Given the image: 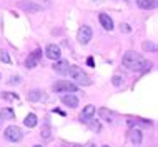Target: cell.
<instances>
[{"label":"cell","instance_id":"cell-10","mask_svg":"<svg viewBox=\"0 0 158 147\" xmlns=\"http://www.w3.org/2000/svg\"><path fill=\"white\" fill-rule=\"evenodd\" d=\"M95 112H97V109H95V105H92V104H88V105H85L83 107V112H82V122H90V119L95 115Z\"/></svg>","mask_w":158,"mask_h":147},{"label":"cell","instance_id":"cell-1","mask_svg":"<svg viewBox=\"0 0 158 147\" xmlns=\"http://www.w3.org/2000/svg\"><path fill=\"white\" fill-rule=\"evenodd\" d=\"M123 65H125L128 70H147V69L152 67V64L148 62V60H145L140 54H136V52H127L125 55H123L122 59Z\"/></svg>","mask_w":158,"mask_h":147},{"label":"cell","instance_id":"cell-22","mask_svg":"<svg viewBox=\"0 0 158 147\" xmlns=\"http://www.w3.org/2000/svg\"><path fill=\"white\" fill-rule=\"evenodd\" d=\"M88 124H90V122H88ZM90 125H92V129H93V131H97V132H98V131H102V125H100V122H92Z\"/></svg>","mask_w":158,"mask_h":147},{"label":"cell","instance_id":"cell-27","mask_svg":"<svg viewBox=\"0 0 158 147\" xmlns=\"http://www.w3.org/2000/svg\"><path fill=\"white\" fill-rule=\"evenodd\" d=\"M87 64H88L90 67H93V65H95V62H93V59H92V57H88V59H87Z\"/></svg>","mask_w":158,"mask_h":147},{"label":"cell","instance_id":"cell-5","mask_svg":"<svg viewBox=\"0 0 158 147\" xmlns=\"http://www.w3.org/2000/svg\"><path fill=\"white\" fill-rule=\"evenodd\" d=\"M92 35H93L92 29L88 27V25H82V27L78 29V33H77V40L82 45H87L88 42L92 40Z\"/></svg>","mask_w":158,"mask_h":147},{"label":"cell","instance_id":"cell-23","mask_svg":"<svg viewBox=\"0 0 158 147\" xmlns=\"http://www.w3.org/2000/svg\"><path fill=\"white\" fill-rule=\"evenodd\" d=\"M143 49H145V50H155V45H153V44H148V42H145V44H143Z\"/></svg>","mask_w":158,"mask_h":147},{"label":"cell","instance_id":"cell-19","mask_svg":"<svg viewBox=\"0 0 158 147\" xmlns=\"http://www.w3.org/2000/svg\"><path fill=\"white\" fill-rule=\"evenodd\" d=\"M100 115H102V117H105L108 122L112 120V112H108L106 109H100Z\"/></svg>","mask_w":158,"mask_h":147},{"label":"cell","instance_id":"cell-7","mask_svg":"<svg viewBox=\"0 0 158 147\" xmlns=\"http://www.w3.org/2000/svg\"><path fill=\"white\" fill-rule=\"evenodd\" d=\"M19 7L22 8V10L28 12V14H33V12H40V10H42V5H38V3H35V2H28V0L20 2Z\"/></svg>","mask_w":158,"mask_h":147},{"label":"cell","instance_id":"cell-28","mask_svg":"<svg viewBox=\"0 0 158 147\" xmlns=\"http://www.w3.org/2000/svg\"><path fill=\"white\" fill-rule=\"evenodd\" d=\"M3 122H5V119H3V115H2V114H0V129H2V127H3Z\"/></svg>","mask_w":158,"mask_h":147},{"label":"cell","instance_id":"cell-14","mask_svg":"<svg viewBox=\"0 0 158 147\" xmlns=\"http://www.w3.org/2000/svg\"><path fill=\"white\" fill-rule=\"evenodd\" d=\"M136 5L143 10H152L155 8V0H136Z\"/></svg>","mask_w":158,"mask_h":147},{"label":"cell","instance_id":"cell-12","mask_svg":"<svg viewBox=\"0 0 158 147\" xmlns=\"http://www.w3.org/2000/svg\"><path fill=\"white\" fill-rule=\"evenodd\" d=\"M62 102L65 104L67 107H72V109L78 107V99H77V96H73V94H65V96H62Z\"/></svg>","mask_w":158,"mask_h":147},{"label":"cell","instance_id":"cell-6","mask_svg":"<svg viewBox=\"0 0 158 147\" xmlns=\"http://www.w3.org/2000/svg\"><path fill=\"white\" fill-rule=\"evenodd\" d=\"M45 55L50 60H58V59H62V50L57 44H48L45 49Z\"/></svg>","mask_w":158,"mask_h":147},{"label":"cell","instance_id":"cell-26","mask_svg":"<svg viewBox=\"0 0 158 147\" xmlns=\"http://www.w3.org/2000/svg\"><path fill=\"white\" fill-rule=\"evenodd\" d=\"M40 136H42V137H50V131H48V129H45V131H42Z\"/></svg>","mask_w":158,"mask_h":147},{"label":"cell","instance_id":"cell-9","mask_svg":"<svg viewBox=\"0 0 158 147\" xmlns=\"http://www.w3.org/2000/svg\"><path fill=\"white\" fill-rule=\"evenodd\" d=\"M68 62L67 60H62V59H58V60H55V64H53V70L57 72V74H60V75H67L68 74Z\"/></svg>","mask_w":158,"mask_h":147},{"label":"cell","instance_id":"cell-21","mask_svg":"<svg viewBox=\"0 0 158 147\" xmlns=\"http://www.w3.org/2000/svg\"><path fill=\"white\" fill-rule=\"evenodd\" d=\"M120 30H122V32H125V33L131 32V29H130V25H128V24H122L120 25Z\"/></svg>","mask_w":158,"mask_h":147},{"label":"cell","instance_id":"cell-25","mask_svg":"<svg viewBox=\"0 0 158 147\" xmlns=\"http://www.w3.org/2000/svg\"><path fill=\"white\" fill-rule=\"evenodd\" d=\"M120 84H122V79L118 75H115L113 77V85H120Z\"/></svg>","mask_w":158,"mask_h":147},{"label":"cell","instance_id":"cell-4","mask_svg":"<svg viewBox=\"0 0 158 147\" xmlns=\"http://www.w3.org/2000/svg\"><path fill=\"white\" fill-rule=\"evenodd\" d=\"M52 89H53V92H67V94L77 92V85L73 82H68V80H58Z\"/></svg>","mask_w":158,"mask_h":147},{"label":"cell","instance_id":"cell-2","mask_svg":"<svg viewBox=\"0 0 158 147\" xmlns=\"http://www.w3.org/2000/svg\"><path fill=\"white\" fill-rule=\"evenodd\" d=\"M68 75L70 79L78 85H92V80L87 74L83 72V69H80L78 65H70L68 67Z\"/></svg>","mask_w":158,"mask_h":147},{"label":"cell","instance_id":"cell-13","mask_svg":"<svg viewBox=\"0 0 158 147\" xmlns=\"http://www.w3.org/2000/svg\"><path fill=\"white\" fill-rule=\"evenodd\" d=\"M98 20H100V24H102V27H103L105 30H113V20L110 19V15H106V14H100L98 15Z\"/></svg>","mask_w":158,"mask_h":147},{"label":"cell","instance_id":"cell-8","mask_svg":"<svg viewBox=\"0 0 158 147\" xmlns=\"http://www.w3.org/2000/svg\"><path fill=\"white\" fill-rule=\"evenodd\" d=\"M40 57H42V50L40 49H37L33 54H30L27 57V60H25V67L27 69H33L38 64V60H40Z\"/></svg>","mask_w":158,"mask_h":147},{"label":"cell","instance_id":"cell-30","mask_svg":"<svg viewBox=\"0 0 158 147\" xmlns=\"http://www.w3.org/2000/svg\"><path fill=\"white\" fill-rule=\"evenodd\" d=\"M73 147H82V145H73Z\"/></svg>","mask_w":158,"mask_h":147},{"label":"cell","instance_id":"cell-17","mask_svg":"<svg viewBox=\"0 0 158 147\" xmlns=\"http://www.w3.org/2000/svg\"><path fill=\"white\" fill-rule=\"evenodd\" d=\"M0 114L3 115V119H8V120H14V117H15V114H14V110H12V109H3Z\"/></svg>","mask_w":158,"mask_h":147},{"label":"cell","instance_id":"cell-20","mask_svg":"<svg viewBox=\"0 0 158 147\" xmlns=\"http://www.w3.org/2000/svg\"><path fill=\"white\" fill-rule=\"evenodd\" d=\"M2 97L7 99V100H14V99H19V96H17V94H12V92H3Z\"/></svg>","mask_w":158,"mask_h":147},{"label":"cell","instance_id":"cell-16","mask_svg":"<svg viewBox=\"0 0 158 147\" xmlns=\"http://www.w3.org/2000/svg\"><path fill=\"white\" fill-rule=\"evenodd\" d=\"M42 97H44V92H42V90H38V89L30 90V94H28V100H30V102H38Z\"/></svg>","mask_w":158,"mask_h":147},{"label":"cell","instance_id":"cell-3","mask_svg":"<svg viewBox=\"0 0 158 147\" xmlns=\"http://www.w3.org/2000/svg\"><path fill=\"white\" fill-rule=\"evenodd\" d=\"M3 136H5L7 140L10 142H20L23 137V132L20 127H17V125H8V127L3 131Z\"/></svg>","mask_w":158,"mask_h":147},{"label":"cell","instance_id":"cell-31","mask_svg":"<svg viewBox=\"0 0 158 147\" xmlns=\"http://www.w3.org/2000/svg\"><path fill=\"white\" fill-rule=\"evenodd\" d=\"M103 147H108V145H103Z\"/></svg>","mask_w":158,"mask_h":147},{"label":"cell","instance_id":"cell-29","mask_svg":"<svg viewBox=\"0 0 158 147\" xmlns=\"http://www.w3.org/2000/svg\"><path fill=\"white\" fill-rule=\"evenodd\" d=\"M33 147H42V145H33Z\"/></svg>","mask_w":158,"mask_h":147},{"label":"cell","instance_id":"cell-15","mask_svg":"<svg viewBox=\"0 0 158 147\" xmlns=\"http://www.w3.org/2000/svg\"><path fill=\"white\" fill-rule=\"evenodd\" d=\"M23 124L27 125V127H30V129H33V127H35V125L38 124V119H37V115L33 114V112H32V114H28L27 117H25V120H23Z\"/></svg>","mask_w":158,"mask_h":147},{"label":"cell","instance_id":"cell-11","mask_svg":"<svg viewBox=\"0 0 158 147\" xmlns=\"http://www.w3.org/2000/svg\"><path fill=\"white\" fill-rule=\"evenodd\" d=\"M128 137H130V140L133 142V144H142V140H143V134L140 129H135V127H131L130 129V132H128Z\"/></svg>","mask_w":158,"mask_h":147},{"label":"cell","instance_id":"cell-18","mask_svg":"<svg viewBox=\"0 0 158 147\" xmlns=\"http://www.w3.org/2000/svg\"><path fill=\"white\" fill-rule=\"evenodd\" d=\"M0 60H2V62H5V64H10L12 60H10V55L7 54V52H0Z\"/></svg>","mask_w":158,"mask_h":147},{"label":"cell","instance_id":"cell-24","mask_svg":"<svg viewBox=\"0 0 158 147\" xmlns=\"http://www.w3.org/2000/svg\"><path fill=\"white\" fill-rule=\"evenodd\" d=\"M8 84H20V77H19V75H17V77L14 75L10 80H8Z\"/></svg>","mask_w":158,"mask_h":147}]
</instances>
